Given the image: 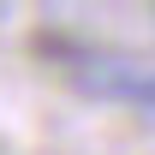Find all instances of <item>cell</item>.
<instances>
[{"mask_svg":"<svg viewBox=\"0 0 155 155\" xmlns=\"http://www.w3.org/2000/svg\"><path fill=\"white\" fill-rule=\"evenodd\" d=\"M66 72L84 96L155 119V66H143V60H72Z\"/></svg>","mask_w":155,"mask_h":155,"instance_id":"6da1fadb","label":"cell"}]
</instances>
